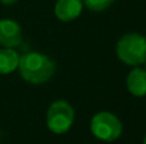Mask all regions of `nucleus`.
Segmentation results:
<instances>
[{"mask_svg":"<svg viewBox=\"0 0 146 144\" xmlns=\"http://www.w3.org/2000/svg\"><path fill=\"white\" fill-rule=\"evenodd\" d=\"M90 129L94 137L103 142H114L122 134V122L114 114L109 111H100L91 119Z\"/></svg>","mask_w":146,"mask_h":144,"instance_id":"7ed1b4c3","label":"nucleus"},{"mask_svg":"<svg viewBox=\"0 0 146 144\" xmlns=\"http://www.w3.org/2000/svg\"><path fill=\"white\" fill-rule=\"evenodd\" d=\"M82 9V0H56L54 14L62 22H72L80 17Z\"/></svg>","mask_w":146,"mask_h":144,"instance_id":"423d86ee","label":"nucleus"},{"mask_svg":"<svg viewBox=\"0 0 146 144\" xmlns=\"http://www.w3.org/2000/svg\"><path fill=\"white\" fill-rule=\"evenodd\" d=\"M117 56L129 66H140L146 61V37L140 33H127L117 42Z\"/></svg>","mask_w":146,"mask_h":144,"instance_id":"f03ea898","label":"nucleus"},{"mask_svg":"<svg viewBox=\"0 0 146 144\" xmlns=\"http://www.w3.org/2000/svg\"><path fill=\"white\" fill-rule=\"evenodd\" d=\"M144 64H145V70H146V61H145V63H144Z\"/></svg>","mask_w":146,"mask_h":144,"instance_id":"f8f14e48","label":"nucleus"},{"mask_svg":"<svg viewBox=\"0 0 146 144\" xmlns=\"http://www.w3.org/2000/svg\"><path fill=\"white\" fill-rule=\"evenodd\" d=\"M19 74L27 83L42 84L50 81L55 71V64L41 52H27L19 58Z\"/></svg>","mask_w":146,"mask_h":144,"instance_id":"f257e3e1","label":"nucleus"},{"mask_svg":"<svg viewBox=\"0 0 146 144\" xmlns=\"http://www.w3.org/2000/svg\"><path fill=\"white\" fill-rule=\"evenodd\" d=\"M18 0H0V3H3V4L5 5H12V4H15Z\"/></svg>","mask_w":146,"mask_h":144,"instance_id":"9d476101","label":"nucleus"},{"mask_svg":"<svg viewBox=\"0 0 146 144\" xmlns=\"http://www.w3.org/2000/svg\"><path fill=\"white\" fill-rule=\"evenodd\" d=\"M127 88L129 93L135 97L146 96V70L139 66H135L128 73L126 79Z\"/></svg>","mask_w":146,"mask_h":144,"instance_id":"0eeeda50","label":"nucleus"},{"mask_svg":"<svg viewBox=\"0 0 146 144\" xmlns=\"http://www.w3.org/2000/svg\"><path fill=\"white\" fill-rule=\"evenodd\" d=\"M144 144H146V135H145V138H144Z\"/></svg>","mask_w":146,"mask_h":144,"instance_id":"9b49d317","label":"nucleus"},{"mask_svg":"<svg viewBox=\"0 0 146 144\" xmlns=\"http://www.w3.org/2000/svg\"><path fill=\"white\" fill-rule=\"evenodd\" d=\"M74 121L73 107L64 99H56L49 106L46 112V125L54 134H64L71 129Z\"/></svg>","mask_w":146,"mask_h":144,"instance_id":"20e7f679","label":"nucleus"},{"mask_svg":"<svg viewBox=\"0 0 146 144\" xmlns=\"http://www.w3.org/2000/svg\"><path fill=\"white\" fill-rule=\"evenodd\" d=\"M19 58V54L14 48L3 47L0 50V74L7 75L18 69Z\"/></svg>","mask_w":146,"mask_h":144,"instance_id":"6e6552de","label":"nucleus"},{"mask_svg":"<svg viewBox=\"0 0 146 144\" xmlns=\"http://www.w3.org/2000/svg\"><path fill=\"white\" fill-rule=\"evenodd\" d=\"M82 3L88 10L95 13H100L106 10L109 7H111L114 0H82Z\"/></svg>","mask_w":146,"mask_h":144,"instance_id":"1a4fd4ad","label":"nucleus"},{"mask_svg":"<svg viewBox=\"0 0 146 144\" xmlns=\"http://www.w3.org/2000/svg\"><path fill=\"white\" fill-rule=\"evenodd\" d=\"M22 42V28L13 19H0V46L14 48Z\"/></svg>","mask_w":146,"mask_h":144,"instance_id":"39448f33","label":"nucleus"}]
</instances>
